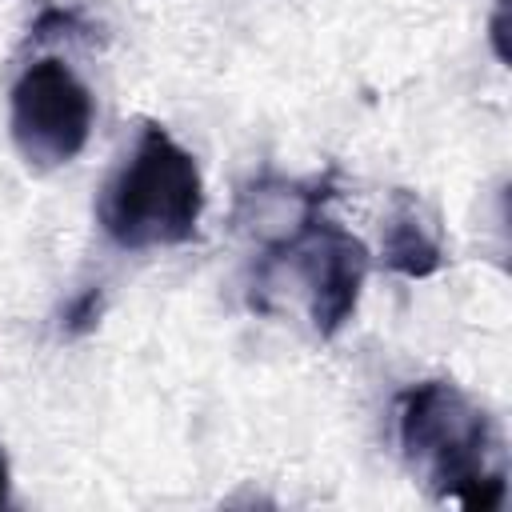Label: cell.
Returning a JSON list of instances; mask_svg holds the SVG:
<instances>
[{
	"mask_svg": "<svg viewBox=\"0 0 512 512\" xmlns=\"http://www.w3.org/2000/svg\"><path fill=\"white\" fill-rule=\"evenodd\" d=\"M396 444L432 496L496 512L508 492L496 420L452 380H420L396 396Z\"/></svg>",
	"mask_w": 512,
	"mask_h": 512,
	"instance_id": "6da1fadb",
	"label": "cell"
},
{
	"mask_svg": "<svg viewBox=\"0 0 512 512\" xmlns=\"http://www.w3.org/2000/svg\"><path fill=\"white\" fill-rule=\"evenodd\" d=\"M204 180L196 156L160 124H144L124 164L104 180L96 220L116 248H176L200 228Z\"/></svg>",
	"mask_w": 512,
	"mask_h": 512,
	"instance_id": "7a4b0ae2",
	"label": "cell"
},
{
	"mask_svg": "<svg viewBox=\"0 0 512 512\" xmlns=\"http://www.w3.org/2000/svg\"><path fill=\"white\" fill-rule=\"evenodd\" d=\"M8 128L16 152L32 168H60L76 160L92 132V92L56 56L32 60L8 96Z\"/></svg>",
	"mask_w": 512,
	"mask_h": 512,
	"instance_id": "3957f363",
	"label": "cell"
},
{
	"mask_svg": "<svg viewBox=\"0 0 512 512\" xmlns=\"http://www.w3.org/2000/svg\"><path fill=\"white\" fill-rule=\"evenodd\" d=\"M296 256V272L308 292V316L320 340H332L356 312L368 280V248L324 212L280 252ZM276 256V260H280Z\"/></svg>",
	"mask_w": 512,
	"mask_h": 512,
	"instance_id": "277c9868",
	"label": "cell"
},
{
	"mask_svg": "<svg viewBox=\"0 0 512 512\" xmlns=\"http://www.w3.org/2000/svg\"><path fill=\"white\" fill-rule=\"evenodd\" d=\"M380 260L388 272L404 280H428L444 268V240H440L436 216L408 188H396L388 200L384 228H380Z\"/></svg>",
	"mask_w": 512,
	"mask_h": 512,
	"instance_id": "5b68a950",
	"label": "cell"
},
{
	"mask_svg": "<svg viewBox=\"0 0 512 512\" xmlns=\"http://www.w3.org/2000/svg\"><path fill=\"white\" fill-rule=\"evenodd\" d=\"M100 316H104V288H100V284H92V288H84L76 300H68L60 328H64V336H72V340H76V336L96 332Z\"/></svg>",
	"mask_w": 512,
	"mask_h": 512,
	"instance_id": "8992f818",
	"label": "cell"
},
{
	"mask_svg": "<svg viewBox=\"0 0 512 512\" xmlns=\"http://www.w3.org/2000/svg\"><path fill=\"white\" fill-rule=\"evenodd\" d=\"M56 32H88V24L76 16V12H64V8H52L44 12L36 24H32V40H48Z\"/></svg>",
	"mask_w": 512,
	"mask_h": 512,
	"instance_id": "52a82bcc",
	"label": "cell"
},
{
	"mask_svg": "<svg viewBox=\"0 0 512 512\" xmlns=\"http://www.w3.org/2000/svg\"><path fill=\"white\" fill-rule=\"evenodd\" d=\"M488 44H492L496 60L508 64V0H496V4H492V16H488Z\"/></svg>",
	"mask_w": 512,
	"mask_h": 512,
	"instance_id": "ba28073f",
	"label": "cell"
},
{
	"mask_svg": "<svg viewBox=\"0 0 512 512\" xmlns=\"http://www.w3.org/2000/svg\"><path fill=\"white\" fill-rule=\"evenodd\" d=\"M8 488H12V468H8V452L0 444V508L8 504Z\"/></svg>",
	"mask_w": 512,
	"mask_h": 512,
	"instance_id": "9c48e42d",
	"label": "cell"
}]
</instances>
